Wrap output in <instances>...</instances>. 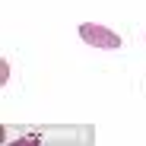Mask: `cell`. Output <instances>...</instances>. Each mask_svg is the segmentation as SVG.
<instances>
[{
  "mask_svg": "<svg viewBox=\"0 0 146 146\" xmlns=\"http://www.w3.org/2000/svg\"><path fill=\"white\" fill-rule=\"evenodd\" d=\"M76 35L92 44V48H102V51H117L121 48V35L111 32L108 26H99V22H83V26L76 29Z\"/></svg>",
  "mask_w": 146,
  "mask_h": 146,
  "instance_id": "1",
  "label": "cell"
}]
</instances>
